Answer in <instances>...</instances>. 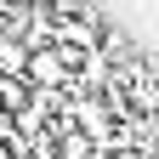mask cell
Listing matches in <instances>:
<instances>
[{
	"mask_svg": "<svg viewBox=\"0 0 159 159\" xmlns=\"http://www.w3.org/2000/svg\"><path fill=\"white\" fill-rule=\"evenodd\" d=\"M23 80H29L34 91H51V97H63V91H68V63H63V51H57V46H40V51H29Z\"/></svg>",
	"mask_w": 159,
	"mask_h": 159,
	"instance_id": "obj_1",
	"label": "cell"
},
{
	"mask_svg": "<svg viewBox=\"0 0 159 159\" xmlns=\"http://www.w3.org/2000/svg\"><path fill=\"white\" fill-rule=\"evenodd\" d=\"M23 63H29V46L17 34H0V74H23Z\"/></svg>",
	"mask_w": 159,
	"mask_h": 159,
	"instance_id": "obj_2",
	"label": "cell"
}]
</instances>
